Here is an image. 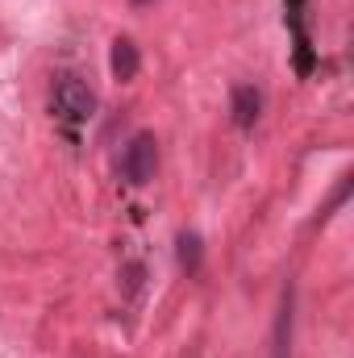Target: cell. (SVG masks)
Instances as JSON below:
<instances>
[{"mask_svg":"<svg viewBox=\"0 0 354 358\" xmlns=\"http://www.w3.org/2000/svg\"><path fill=\"white\" fill-rule=\"evenodd\" d=\"M155 171H159V142H155V134H134L129 146L121 150V176H125V183L146 187L155 179Z\"/></svg>","mask_w":354,"mask_h":358,"instance_id":"cell-1","label":"cell"},{"mask_svg":"<svg viewBox=\"0 0 354 358\" xmlns=\"http://www.w3.org/2000/svg\"><path fill=\"white\" fill-rule=\"evenodd\" d=\"M259 108H263V96L255 84H238V88L229 92V113H234V125H242V129H250L255 121H259Z\"/></svg>","mask_w":354,"mask_h":358,"instance_id":"cell-4","label":"cell"},{"mask_svg":"<svg viewBox=\"0 0 354 358\" xmlns=\"http://www.w3.org/2000/svg\"><path fill=\"white\" fill-rule=\"evenodd\" d=\"M138 63H142V59H138V46H134L129 38H117V42H113V55H108L113 76L125 84V80H134V76H138Z\"/></svg>","mask_w":354,"mask_h":358,"instance_id":"cell-5","label":"cell"},{"mask_svg":"<svg viewBox=\"0 0 354 358\" xmlns=\"http://www.w3.org/2000/svg\"><path fill=\"white\" fill-rule=\"evenodd\" d=\"M50 104H55V113H59L63 121H88L92 113H96V92H92L80 76H63V80L55 84Z\"/></svg>","mask_w":354,"mask_h":358,"instance_id":"cell-2","label":"cell"},{"mask_svg":"<svg viewBox=\"0 0 354 358\" xmlns=\"http://www.w3.org/2000/svg\"><path fill=\"white\" fill-rule=\"evenodd\" d=\"M176 255H179V267L187 271V275H196V271H200V255H204L200 234L183 229V234H179V242H176Z\"/></svg>","mask_w":354,"mask_h":358,"instance_id":"cell-6","label":"cell"},{"mask_svg":"<svg viewBox=\"0 0 354 358\" xmlns=\"http://www.w3.org/2000/svg\"><path fill=\"white\" fill-rule=\"evenodd\" d=\"M134 4H155V0H134Z\"/></svg>","mask_w":354,"mask_h":358,"instance_id":"cell-7","label":"cell"},{"mask_svg":"<svg viewBox=\"0 0 354 358\" xmlns=\"http://www.w3.org/2000/svg\"><path fill=\"white\" fill-rule=\"evenodd\" d=\"M292 329H296V283L283 287L275 329H271V358H292Z\"/></svg>","mask_w":354,"mask_h":358,"instance_id":"cell-3","label":"cell"}]
</instances>
